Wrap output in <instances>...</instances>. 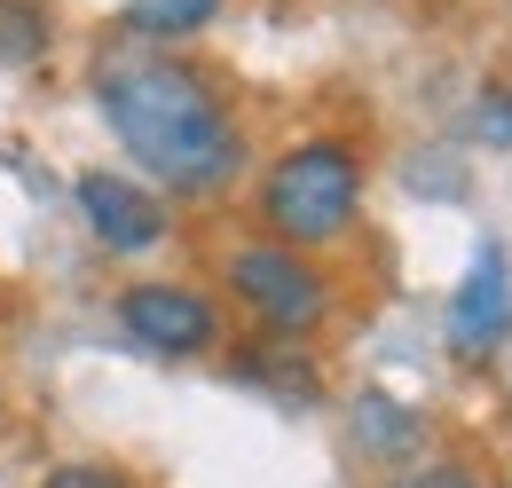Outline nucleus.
Returning a JSON list of instances; mask_svg holds the SVG:
<instances>
[{"instance_id": "f257e3e1", "label": "nucleus", "mask_w": 512, "mask_h": 488, "mask_svg": "<svg viewBox=\"0 0 512 488\" xmlns=\"http://www.w3.org/2000/svg\"><path fill=\"white\" fill-rule=\"evenodd\" d=\"M95 111L111 126V142L142 166V182L158 189L166 205L174 197H229L245 174V119L229 103V87L182 48H158V40H111L95 71Z\"/></svg>"}, {"instance_id": "f03ea898", "label": "nucleus", "mask_w": 512, "mask_h": 488, "mask_svg": "<svg viewBox=\"0 0 512 488\" xmlns=\"http://www.w3.org/2000/svg\"><path fill=\"white\" fill-rule=\"evenodd\" d=\"M363 197H371V166L347 134H300L284 142L268 166H260L253 213L268 244H292V252H339V244L363 229Z\"/></svg>"}, {"instance_id": "7ed1b4c3", "label": "nucleus", "mask_w": 512, "mask_h": 488, "mask_svg": "<svg viewBox=\"0 0 512 488\" xmlns=\"http://www.w3.org/2000/svg\"><path fill=\"white\" fill-rule=\"evenodd\" d=\"M221 292H229L221 307H237L253 323V339H276V347H308L339 315V276L316 252H292V244H268V237L229 244Z\"/></svg>"}, {"instance_id": "20e7f679", "label": "nucleus", "mask_w": 512, "mask_h": 488, "mask_svg": "<svg viewBox=\"0 0 512 488\" xmlns=\"http://www.w3.org/2000/svg\"><path fill=\"white\" fill-rule=\"evenodd\" d=\"M111 315H119V339L158 363H205L229 339V307L190 276H134V284H119Z\"/></svg>"}, {"instance_id": "39448f33", "label": "nucleus", "mask_w": 512, "mask_h": 488, "mask_svg": "<svg viewBox=\"0 0 512 488\" xmlns=\"http://www.w3.org/2000/svg\"><path fill=\"white\" fill-rule=\"evenodd\" d=\"M79 221H87V237L103 244L111 260H142V252H158V244L174 237V205L158 197V189L142 182V174H111V166H87L79 182Z\"/></svg>"}, {"instance_id": "423d86ee", "label": "nucleus", "mask_w": 512, "mask_h": 488, "mask_svg": "<svg viewBox=\"0 0 512 488\" xmlns=\"http://www.w3.org/2000/svg\"><path fill=\"white\" fill-rule=\"evenodd\" d=\"M505 331H512V260H505V244H481L465 284L449 292V355L481 363V355L505 347Z\"/></svg>"}, {"instance_id": "0eeeda50", "label": "nucleus", "mask_w": 512, "mask_h": 488, "mask_svg": "<svg viewBox=\"0 0 512 488\" xmlns=\"http://www.w3.org/2000/svg\"><path fill=\"white\" fill-rule=\"evenodd\" d=\"M355 441H363V457H379V465H418V449H426V410H410V402H394L379 386H363L355 394Z\"/></svg>"}, {"instance_id": "6e6552de", "label": "nucleus", "mask_w": 512, "mask_h": 488, "mask_svg": "<svg viewBox=\"0 0 512 488\" xmlns=\"http://www.w3.org/2000/svg\"><path fill=\"white\" fill-rule=\"evenodd\" d=\"M237 378L260 386V394H276V402H316V394H323L316 363H308L300 347H276V339H253V347L237 355Z\"/></svg>"}, {"instance_id": "1a4fd4ad", "label": "nucleus", "mask_w": 512, "mask_h": 488, "mask_svg": "<svg viewBox=\"0 0 512 488\" xmlns=\"http://www.w3.org/2000/svg\"><path fill=\"white\" fill-rule=\"evenodd\" d=\"M213 16H221V0H119V24H127L134 40H158V48L205 32Z\"/></svg>"}, {"instance_id": "9d476101", "label": "nucleus", "mask_w": 512, "mask_h": 488, "mask_svg": "<svg viewBox=\"0 0 512 488\" xmlns=\"http://www.w3.org/2000/svg\"><path fill=\"white\" fill-rule=\"evenodd\" d=\"M56 40V16L40 0H0V63H40Z\"/></svg>"}, {"instance_id": "9b49d317", "label": "nucleus", "mask_w": 512, "mask_h": 488, "mask_svg": "<svg viewBox=\"0 0 512 488\" xmlns=\"http://www.w3.org/2000/svg\"><path fill=\"white\" fill-rule=\"evenodd\" d=\"M379 488H489L465 457H418V465H402V473H386Z\"/></svg>"}, {"instance_id": "f8f14e48", "label": "nucleus", "mask_w": 512, "mask_h": 488, "mask_svg": "<svg viewBox=\"0 0 512 488\" xmlns=\"http://www.w3.org/2000/svg\"><path fill=\"white\" fill-rule=\"evenodd\" d=\"M40 488H134V473L103 465V457H64V465L40 473Z\"/></svg>"}, {"instance_id": "ddd939ff", "label": "nucleus", "mask_w": 512, "mask_h": 488, "mask_svg": "<svg viewBox=\"0 0 512 488\" xmlns=\"http://www.w3.org/2000/svg\"><path fill=\"white\" fill-rule=\"evenodd\" d=\"M473 134H481V142H505V150H512V95H481Z\"/></svg>"}]
</instances>
